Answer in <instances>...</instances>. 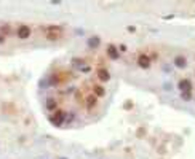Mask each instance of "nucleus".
I'll use <instances>...</instances> for the list:
<instances>
[{
    "instance_id": "nucleus-9",
    "label": "nucleus",
    "mask_w": 195,
    "mask_h": 159,
    "mask_svg": "<svg viewBox=\"0 0 195 159\" xmlns=\"http://www.w3.org/2000/svg\"><path fill=\"white\" fill-rule=\"evenodd\" d=\"M93 94H95L96 97H104V96H106V89H104V86L96 85L95 88H93Z\"/></svg>"
},
{
    "instance_id": "nucleus-12",
    "label": "nucleus",
    "mask_w": 195,
    "mask_h": 159,
    "mask_svg": "<svg viewBox=\"0 0 195 159\" xmlns=\"http://www.w3.org/2000/svg\"><path fill=\"white\" fill-rule=\"evenodd\" d=\"M54 107H56V102H54L53 99H50V100H46V108H48V110H53Z\"/></svg>"
},
{
    "instance_id": "nucleus-10",
    "label": "nucleus",
    "mask_w": 195,
    "mask_h": 159,
    "mask_svg": "<svg viewBox=\"0 0 195 159\" xmlns=\"http://www.w3.org/2000/svg\"><path fill=\"white\" fill-rule=\"evenodd\" d=\"M96 104H98V99H96V96H95V94L90 96V97L87 99V108H90V110H91V108L95 107Z\"/></svg>"
},
{
    "instance_id": "nucleus-3",
    "label": "nucleus",
    "mask_w": 195,
    "mask_h": 159,
    "mask_svg": "<svg viewBox=\"0 0 195 159\" xmlns=\"http://www.w3.org/2000/svg\"><path fill=\"white\" fill-rule=\"evenodd\" d=\"M31 34H32V30H31L29 26H19V29H18V38L27 40L31 37Z\"/></svg>"
},
{
    "instance_id": "nucleus-1",
    "label": "nucleus",
    "mask_w": 195,
    "mask_h": 159,
    "mask_svg": "<svg viewBox=\"0 0 195 159\" xmlns=\"http://www.w3.org/2000/svg\"><path fill=\"white\" fill-rule=\"evenodd\" d=\"M66 111H62V110H58V111H54V113L50 116V121H51V124L53 126H56V127H59V126H62V123L66 121Z\"/></svg>"
},
{
    "instance_id": "nucleus-5",
    "label": "nucleus",
    "mask_w": 195,
    "mask_h": 159,
    "mask_svg": "<svg viewBox=\"0 0 195 159\" xmlns=\"http://www.w3.org/2000/svg\"><path fill=\"white\" fill-rule=\"evenodd\" d=\"M178 89H179L181 92H182V91H192V81L187 80V78L179 80V83H178Z\"/></svg>"
},
{
    "instance_id": "nucleus-4",
    "label": "nucleus",
    "mask_w": 195,
    "mask_h": 159,
    "mask_svg": "<svg viewBox=\"0 0 195 159\" xmlns=\"http://www.w3.org/2000/svg\"><path fill=\"white\" fill-rule=\"evenodd\" d=\"M106 51H107V56H109V58L112 59V61H117V59L120 58V51H118L117 46H114V45H109Z\"/></svg>"
},
{
    "instance_id": "nucleus-7",
    "label": "nucleus",
    "mask_w": 195,
    "mask_h": 159,
    "mask_svg": "<svg viewBox=\"0 0 195 159\" xmlns=\"http://www.w3.org/2000/svg\"><path fill=\"white\" fill-rule=\"evenodd\" d=\"M174 65L178 69H184L185 65H187V59H185L184 56H176L174 58Z\"/></svg>"
},
{
    "instance_id": "nucleus-6",
    "label": "nucleus",
    "mask_w": 195,
    "mask_h": 159,
    "mask_svg": "<svg viewBox=\"0 0 195 159\" xmlns=\"http://www.w3.org/2000/svg\"><path fill=\"white\" fill-rule=\"evenodd\" d=\"M98 78H99L101 81H109V80H110V73H109V70L104 69V67L98 69Z\"/></svg>"
},
{
    "instance_id": "nucleus-13",
    "label": "nucleus",
    "mask_w": 195,
    "mask_h": 159,
    "mask_svg": "<svg viewBox=\"0 0 195 159\" xmlns=\"http://www.w3.org/2000/svg\"><path fill=\"white\" fill-rule=\"evenodd\" d=\"M118 51H120V53H125V51H126V46H125V45H122V46L118 48Z\"/></svg>"
},
{
    "instance_id": "nucleus-2",
    "label": "nucleus",
    "mask_w": 195,
    "mask_h": 159,
    "mask_svg": "<svg viewBox=\"0 0 195 159\" xmlns=\"http://www.w3.org/2000/svg\"><path fill=\"white\" fill-rule=\"evenodd\" d=\"M138 65L141 69H149L150 67V58H149V54H146V53L139 54L138 56Z\"/></svg>"
},
{
    "instance_id": "nucleus-8",
    "label": "nucleus",
    "mask_w": 195,
    "mask_h": 159,
    "mask_svg": "<svg viewBox=\"0 0 195 159\" xmlns=\"http://www.w3.org/2000/svg\"><path fill=\"white\" fill-rule=\"evenodd\" d=\"M101 45V40H99V37H90V38H88V46H90V48L91 50H95V48H98V46Z\"/></svg>"
},
{
    "instance_id": "nucleus-14",
    "label": "nucleus",
    "mask_w": 195,
    "mask_h": 159,
    "mask_svg": "<svg viewBox=\"0 0 195 159\" xmlns=\"http://www.w3.org/2000/svg\"><path fill=\"white\" fill-rule=\"evenodd\" d=\"M3 42H5V37H3V35H2V34H0V45H2V43H3Z\"/></svg>"
},
{
    "instance_id": "nucleus-15",
    "label": "nucleus",
    "mask_w": 195,
    "mask_h": 159,
    "mask_svg": "<svg viewBox=\"0 0 195 159\" xmlns=\"http://www.w3.org/2000/svg\"><path fill=\"white\" fill-rule=\"evenodd\" d=\"M61 159H66V157H61Z\"/></svg>"
},
{
    "instance_id": "nucleus-11",
    "label": "nucleus",
    "mask_w": 195,
    "mask_h": 159,
    "mask_svg": "<svg viewBox=\"0 0 195 159\" xmlns=\"http://www.w3.org/2000/svg\"><path fill=\"white\" fill-rule=\"evenodd\" d=\"M181 97H182L184 100H190V99H192V91H182V92H181Z\"/></svg>"
}]
</instances>
